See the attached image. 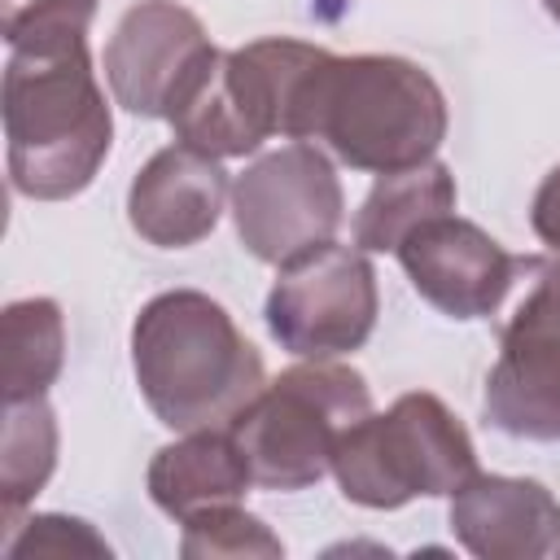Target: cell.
<instances>
[{"mask_svg":"<svg viewBox=\"0 0 560 560\" xmlns=\"http://www.w3.org/2000/svg\"><path fill=\"white\" fill-rule=\"evenodd\" d=\"M280 136L324 140L346 166L385 175L438 153L446 136V96L433 74L407 57H332L311 44L289 83Z\"/></svg>","mask_w":560,"mask_h":560,"instance_id":"1","label":"cell"},{"mask_svg":"<svg viewBox=\"0 0 560 560\" xmlns=\"http://www.w3.org/2000/svg\"><path fill=\"white\" fill-rule=\"evenodd\" d=\"M131 368L149 411L175 433L232 424L267 385L262 359L236 319L197 289L144 302L131 324Z\"/></svg>","mask_w":560,"mask_h":560,"instance_id":"2","label":"cell"},{"mask_svg":"<svg viewBox=\"0 0 560 560\" xmlns=\"http://www.w3.org/2000/svg\"><path fill=\"white\" fill-rule=\"evenodd\" d=\"M109 136L114 118L88 44L61 52H9L4 140L9 179L22 197L66 201L83 192L109 153Z\"/></svg>","mask_w":560,"mask_h":560,"instance_id":"3","label":"cell"},{"mask_svg":"<svg viewBox=\"0 0 560 560\" xmlns=\"http://www.w3.org/2000/svg\"><path fill=\"white\" fill-rule=\"evenodd\" d=\"M368 411H372V389L354 368L311 359L262 385L232 416L228 429L245 451L258 486L302 490L332 468L337 442Z\"/></svg>","mask_w":560,"mask_h":560,"instance_id":"4","label":"cell"},{"mask_svg":"<svg viewBox=\"0 0 560 560\" xmlns=\"http://www.w3.org/2000/svg\"><path fill=\"white\" fill-rule=\"evenodd\" d=\"M337 486L359 508H402L411 499L455 494L477 472L468 429L438 394H402L389 411H368L332 455Z\"/></svg>","mask_w":560,"mask_h":560,"instance_id":"5","label":"cell"},{"mask_svg":"<svg viewBox=\"0 0 560 560\" xmlns=\"http://www.w3.org/2000/svg\"><path fill=\"white\" fill-rule=\"evenodd\" d=\"M341 210V179L332 162L306 140L262 153L232 184L236 236L258 262L271 267H284L298 254L332 241Z\"/></svg>","mask_w":560,"mask_h":560,"instance_id":"6","label":"cell"},{"mask_svg":"<svg viewBox=\"0 0 560 560\" xmlns=\"http://www.w3.org/2000/svg\"><path fill=\"white\" fill-rule=\"evenodd\" d=\"M376 306V271L363 249L324 241L280 267L267 293V328L302 359H332L372 337Z\"/></svg>","mask_w":560,"mask_h":560,"instance_id":"7","label":"cell"},{"mask_svg":"<svg viewBox=\"0 0 560 560\" xmlns=\"http://www.w3.org/2000/svg\"><path fill=\"white\" fill-rule=\"evenodd\" d=\"M481 407L512 438L560 442V262L534 258V284L503 328Z\"/></svg>","mask_w":560,"mask_h":560,"instance_id":"8","label":"cell"},{"mask_svg":"<svg viewBox=\"0 0 560 560\" xmlns=\"http://www.w3.org/2000/svg\"><path fill=\"white\" fill-rule=\"evenodd\" d=\"M166 122L175 127L179 144H192L210 158L254 153L267 136L280 131L267 66L249 44L236 52L206 48L201 61L184 74L179 92L171 96Z\"/></svg>","mask_w":560,"mask_h":560,"instance_id":"9","label":"cell"},{"mask_svg":"<svg viewBox=\"0 0 560 560\" xmlns=\"http://www.w3.org/2000/svg\"><path fill=\"white\" fill-rule=\"evenodd\" d=\"M416 293L451 319L494 315L521 271L534 258H512L490 232L459 219L455 210L424 219L394 249Z\"/></svg>","mask_w":560,"mask_h":560,"instance_id":"10","label":"cell"},{"mask_svg":"<svg viewBox=\"0 0 560 560\" xmlns=\"http://www.w3.org/2000/svg\"><path fill=\"white\" fill-rule=\"evenodd\" d=\"M214 48L201 18L175 0L131 4L105 44V83L114 101L140 118H166L184 74Z\"/></svg>","mask_w":560,"mask_h":560,"instance_id":"11","label":"cell"},{"mask_svg":"<svg viewBox=\"0 0 560 560\" xmlns=\"http://www.w3.org/2000/svg\"><path fill=\"white\" fill-rule=\"evenodd\" d=\"M228 201V175L219 158L192 144L158 149L127 192L131 228L158 249H184L214 232Z\"/></svg>","mask_w":560,"mask_h":560,"instance_id":"12","label":"cell"},{"mask_svg":"<svg viewBox=\"0 0 560 560\" xmlns=\"http://www.w3.org/2000/svg\"><path fill=\"white\" fill-rule=\"evenodd\" d=\"M451 529L481 560H538L560 547V503L534 477L472 472L451 494Z\"/></svg>","mask_w":560,"mask_h":560,"instance_id":"13","label":"cell"},{"mask_svg":"<svg viewBox=\"0 0 560 560\" xmlns=\"http://www.w3.org/2000/svg\"><path fill=\"white\" fill-rule=\"evenodd\" d=\"M249 481L254 472L245 451L236 446L232 429L219 424L184 433L179 442L162 446L149 464V494L175 521H188L219 503H236L249 490Z\"/></svg>","mask_w":560,"mask_h":560,"instance_id":"14","label":"cell"},{"mask_svg":"<svg viewBox=\"0 0 560 560\" xmlns=\"http://www.w3.org/2000/svg\"><path fill=\"white\" fill-rule=\"evenodd\" d=\"M455 210V175L442 162H420L402 171H385L354 214V245L394 254L411 228L433 214Z\"/></svg>","mask_w":560,"mask_h":560,"instance_id":"15","label":"cell"},{"mask_svg":"<svg viewBox=\"0 0 560 560\" xmlns=\"http://www.w3.org/2000/svg\"><path fill=\"white\" fill-rule=\"evenodd\" d=\"M66 359V324L52 298H22L4 306V402L39 398Z\"/></svg>","mask_w":560,"mask_h":560,"instance_id":"16","label":"cell"},{"mask_svg":"<svg viewBox=\"0 0 560 560\" xmlns=\"http://www.w3.org/2000/svg\"><path fill=\"white\" fill-rule=\"evenodd\" d=\"M57 464V416L48 398H13L4 402V446H0V503L4 521L44 490Z\"/></svg>","mask_w":560,"mask_h":560,"instance_id":"17","label":"cell"},{"mask_svg":"<svg viewBox=\"0 0 560 560\" xmlns=\"http://www.w3.org/2000/svg\"><path fill=\"white\" fill-rule=\"evenodd\" d=\"M184 525V538H179V551L188 560H276L284 556V542L249 512H241L236 503H219V508H206Z\"/></svg>","mask_w":560,"mask_h":560,"instance_id":"18","label":"cell"},{"mask_svg":"<svg viewBox=\"0 0 560 560\" xmlns=\"http://www.w3.org/2000/svg\"><path fill=\"white\" fill-rule=\"evenodd\" d=\"M96 0H4L0 4V31L9 52H61L74 44H88Z\"/></svg>","mask_w":560,"mask_h":560,"instance_id":"19","label":"cell"},{"mask_svg":"<svg viewBox=\"0 0 560 560\" xmlns=\"http://www.w3.org/2000/svg\"><path fill=\"white\" fill-rule=\"evenodd\" d=\"M9 560H26V556H109V542L79 516H31L18 534H9L4 542Z\"/></svg>","mask_w":560,"mask_h":560,"instance_id":"20","label":"cell"},{"mask_svg":"<svg viewBox=\"0 0 560 560\" xmlns=\"http://www.w3.org/2000/svg\"><path fill=\"white\" fill-rule=\"evenodd\" d=\"M529 223H534L538 241L560 254V166H551L547 179L538 184L534 206H529Z\"/></svg>","mask_w":560,"mask_h":560,"instance_id":"21","label":"cell"},{"mask_svg":"<svg viewBox=\"0 0 560 560\" xmlns=\"http://www.w3.org/2000/svg\"><path fill=\"white\" fill-rule=\"evenodd\" d=\"M542 4H547V13H551V18L560 22V0H542Z\"/></svg>","mask_w":560,"mask_h":560,"instance_id":"22","label":"cell"},{"mask_svg":"<svg viewBox=\"0 0 560 560\" xmlns=\"http://www.w3.org/2000/svg\"><path fill=\"white\" fill-rule=\"evenodd\" d=\"M556 551H560V547H556Z\"/></svg>","mask_w":560,"mask_h":560,"instance_id":"23","label":"cell"}]
</instances>
